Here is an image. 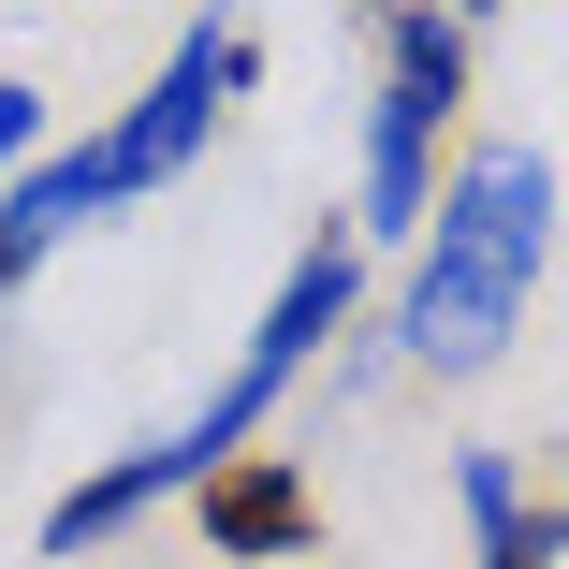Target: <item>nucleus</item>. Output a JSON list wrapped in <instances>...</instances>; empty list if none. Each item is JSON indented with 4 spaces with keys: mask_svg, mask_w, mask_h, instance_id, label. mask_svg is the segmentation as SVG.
<instances>
[{
    "mask_svg": "<svg viewBox=\"0 0 569 569\" xmlns=\"http://www.w3.org/2000/svg\"><path fill=\"white\" fill-rule=\"evenodd\" d=\"M351 292H366V249L351 234H321V249H292V278L263 292V321H249V351L219 366V395L190 409V423H161V438H132L118 468H88V482H59L44 497V555H88V540H118V526H147L161 497H190V482H219L234 452L278 423V395L321 366V336L351 321Z\"/></svg>",
    "mask_w": 569,
    "mask_h": 569,
    "instance_id": "f257e3e1",
    "label": "nucleus"
},
{
    "mask_svg": "<svg viewBox=\"0 0 569 569\" xmlns=\"http://www.w3.org/2000/svg\"><path fill=\"white\" fill-rule=\"evenodd\" d=\"M540 263H555V161L540 147H468V176L423 204V263H409V307H395L409 366L482 380L511 336H526Z\"/></svg>",
    "mask_w": 569,
    "mask_h": 569,
    "instance_id": "f03ea898",
    "label": "nucleus"
},
{
    "mask_svg": "<svg viewBox=\"0 0 569 569\" xmlns=\"http://www.w3.org/2000/svg\"><path fill=\"white\" fill-rule=\"evenodd\" d=\"M249 59H263V30H249V16H219V30H176V59L147 73V102H132L118 132H88V147H44L16 190H0V234H16V249L44 263V249L73 234V219H118V204L176 190V176L204 161V132L234 118Z\"/></svg>",
    "mask_w": 569,
    "mask_h": 569,
    "instance_id": "7ed1b4c3",
    "label": "nucleus"
},
{
    "mask_svg": "<svg viewBox=\"0 0 569 569\" xmlns=\"http://www.w3.org/2000/svg\"><path fill=\"white\" fill-rule=\"evenodd\" d=\"M468 16H395L380 30V102H366V219H351V249L380 234H423V204H438V132H452V102H468Z\"/></svg>",
    "mask_w": 569,
    "mask_h": 569,
    "instance_id": "20e7f679",
    "label": "nucleus"
},
{
    "mask_svg": "<svg viewBox=\"0 0 569 569\" xmlns=\"http://www.w3.org/2000/svg\"><path fill=\"white\" fill-rule=\"evenodd\" d=\"M190 497H204V555H234V569H278V555L321 540V482L292 452H234V468L190 482Z\"/></svg>",
    "mask_w": 569,
    "mask_h": 569,
    "instance_id": "39448f33",
    "label": "nucleus"
},
{
    "mask_svg": "<svg viewBox=\"0 0 569 569\" xmlns=\"http://www.w3.org/2000/svg\"><path fill=\"white\" fill-rule=\"evenodd\" d=\"M452 497H468V569H555L569 555V497H526L497 452H452Z\"/></svg>",
    "mask_w": 569,
    "mask_h": 569,
    "instance_id": "423d86ee",
    "label": "nucleus"
},
{
    "mask_svg": "<svg viewBox=\"0 0 569 569\" xmlns=\"http://www.w3.org/2000/svg\"><path fill=\"white\" fill-rule=\"evenodd\" d=\"M30 147H44V88H0V190H16Z\"/></svg>",
    "mask_w": 569,
    "mask_h": 569,
    "instance_id": "0eeeda50",
    "label": "nucleus"
},
{
    "mask_svg": "<svg viewBox=\"0 0 569 569\" xmlns=\"http://www.w3.org/2000/svg\"><path fill=\"white\" fill-rule=\"evenodd\" d=\"M16 278H30V249H16V234H0V292H16Z\"/></svg>",
    "mask_w": 569,
    "mask_h": 569,
    "instance_id": "6e6552de",
    "label": "nucleus"
}]
</instances>
